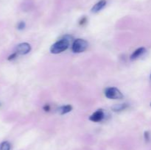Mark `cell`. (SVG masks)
<instances>
[{"label": "cell", "mask_w": 151, "mask_h": 150, "mask_svg": "<svg viewBox=\"0 0 151 150\" xmlns=\"http://www.w3.org/2000/svg\"><path fill=\"white\" fill-rule=\"evenodd\" d=\"M72 41V37L71 35H65L61 40L57 41L50 47V51L52 54H59L67 49L69 44Z\"/></svg>", "instance_id": "cell-1"}, {"label": "cell", "mask_w": 151, "mask_h": 150, "mask_svg": "<svg viewBox=\"0 0 151 150\" xmlns=\"http://www.w3.org/2000/svg\"><path fill=\"white\" fill-rule=\"evenodd\" d=\"M87 47H88L87 41L81 38H78L74 41L72 46V50L75 53H81L85 51Z\"/></svg>", "instance_id": "cell-2"}, {"label": "cell", "mask_w": 151, "mask_h": 150, "mask_svg": "<svg viewBox=\"0 0 151 150\" xmlns=\"http://www.w3.org/2000/svg\"><path fill=\"white\" fill-rule=\"evenodd\" d=\"M105 95L108 99H121L123 98V95L120 91L114 87H109L106 88L105 91Z\"/></svg>", "instance_id": "cell-3"}, {"label": "cell", "mask_w": 151, "mask_h": 150, "mask_svg": "<svg viewBox=\"0 0 151 150\" xmlns=\"http://www.w3.org/2000/svg\"><path fill=\"white\" fill-rule=\"evenodd\" d=\"M31 50L30 45L27 43H22L19 44L16 48V52L19 54H26Z\"/></svg>", "instance_id": "cell-4"}, {"label": "cell", "mask_w": 151, "mask_h": 150, "mask_svg": "<svg viewBox=\"0 0 151 150\" xmlns=\"http://www.w3.org/2000/svg\"><path fill=\"white\" fill-rule=\"evenodd\" d=\"M104 111L102 109H99L97 111L94 112L92 115L89 117V120L93 122H100L104 118Z\"/></svg>", "instance_id": "cell-5"}, {"label": "cell", "mask_w": 151, "mask_h": 150, "mask_svg": "<svg viewBox=\"0 0 151 150\" xmlns=\"http://www.w3.org/2000/svg\"><path fill=\"white\" fill-rule=\"evenodd\" d=\"M106 5V0H100L97 3H96L93 7L91 8V12L94 13H97L100 12L102 9L104 8L105 6Z\"/></svg>", "instance_id": "cell-6"}, {"label": "cell", "mask_w": 151, "mask_h": 150, "mask_svg": "<svg viewBox=\"0 0 151 150\" xmlns=\"http://www.w3.org/2000/svg\"><path fill=\"white\" fill-rule=\"evenodd\" d=\"M145 51H146V49L145 48H144V47H141V48L137 49L135 50V51L132 53V54L131 55V60H136V59L139 58V57L140 56L142 55Z\"/></svg>", "instance_id": "cell-7"}, {"label": "cell", "mask_w": 151, "mask_h": 150, "mask_svg": "<svg viewBox=\"0 0 151 150\" xmlns=\"http://www.w3.org/2000/svg\"><path fill=\"white\" fill-rule=\"evenodd\" d=\"M72 110V106L68 104V105L61 106V107H59V108L58 109V112L60 115H63V114H66V113H69Z\"/></svg>", "instance_id": "cell-8"}, {"label": "cell", "mask_w": 151, "mask_h": 150, "mask_svg": "<svg viewBox=\"0 0 151 150\" xmlns=\"http://www.w3.org/2000/svg\"><path fill=\"white\" fill-rule=\"evenodd\" d=\"M127 107H128V104H116L112 106L111 109L114 112H119L122 111V110H124Z\"/></svg>", "instance_id": "cell-9"}, {"label": "cell", "mask_w": 151, "mask_h": 150, "mask_svg": "<svg viewBox=\"0 0 151 150\" xmlns=\"http://www.w3.org/2000/svg\"><path fill=\"white\" fill-rule=\"evenodd\" d=\"M0 150H10V144L8 141H4L0 144Z\"/></svg>", "instance_id": "cell-10"}, {"label": "cell", "mask_w": 151, "mask_h": 150, "mask_svg": "<svg viewBox=\"0 0 151 150\" xmlns=\"http://www.w3.org/2000/svg\"><path fill=\"white\" fill-rule=\"evenodd\" d=\"M17 28L19 29H24L25 28V23L24 21H20L19 22V24H18L17 25Z\"/></svg>", "instance_id": "cell-11"}, {"label": "cell", "mask_w": 151, "mask_h": 150, "mask_svg": "<svg viewBox=\"0 0 151 150\" xmlns=\"http://www.w3.org/2000/svg\"><path fill=\"white\" fill-rule=\"evenodd\" d=\"M17 57V53L16 52H15V53H13V54H11V55H10L8 57V60H14L15 58H16V57Z\"/></svg>", "instance_id": "cell-12"}, {"label": "cell", "mask_w": 151, "mask_h": 150, "mask_svg": "<svg viewBox=\"0 0 151 150\" xmlns=\"http://www.w3.org/2000/svg\"><path fill=\"white\" fill-rule=\"evenodd\" d=\"M145 139L146 141H149V140H150V134L148 132H145Z\"/></svg>", "instance_id": "cell-13"}, {"label": "cell", "mask_w": 151, "mask_h": 150, "mask_svg": "<svg viewBox=\"0 0 151 150\" xmlns=\"http://www.w3.org/2000/svg\"><path fill=\"white\" fill-rule=\"evenodd\" d=\"M86 21H87L86 18V17H83L82 19H81V20L80 21V24L83 25V24H85Z\"/></svg>", "instance_id": "cell-14"}, {"label": "cell", "mask_w": 151, "mask_h": 150, "mask_svg": "<svg viewBox=\"0 0 151 150\" xmlns=\"http://www.w3.org/2000/svg\"><path fill=\"white\" fill-rule=\"evenodd\" d=\"M44 110H45V111H50V106L49 105V104H46L45 106H44Z\"/></svg>", "instance_id": "cell-15"}, {"label": "cell", "mask_w": 151, "mask_h": 150, "mask_svg": "<svg viewBox=\"0 0 151 150\" xmlns=\"http://www.w3.org/2000/svg\"><path fill=\"white\" fill-rule=\"evenodd\" d=\"M150 79H151V75H150Z\"/></svg>", "instance_id": "cell-16"}, {"label": "cell", "mask_w": 151, "mask_h": 150, "mask_svg": "<svg viewBox=\"0 0 151 150\" xmlns=\"http://www.w3.org/2000/svg\"><path fill=\"white\" fill-rule=\"evenodd\" d=\"M150 106H151V104H150Z\"/></svg>", "instance_id": "cell-17"}]
</instances>
